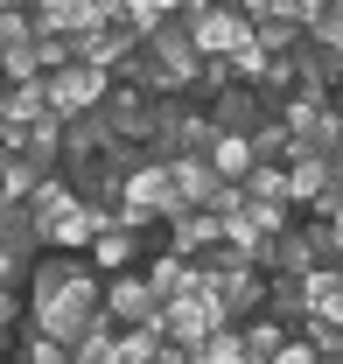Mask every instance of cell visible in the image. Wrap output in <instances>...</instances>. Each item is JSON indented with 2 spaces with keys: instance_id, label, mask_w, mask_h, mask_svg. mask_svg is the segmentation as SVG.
Listing matches in <instances>:
<instances>
[{
  "instance_id": "cell-1",
  "label": "cell",
  "mask_w": 343,
  "mask_h": 364,
  "mask_svg": "<svg viewBox=\"0 0 343 364\" xmlns=\"http://www.w3.org/2000/svg\"><path fill=\"white\" fill-rule=\"evenodd\" d=\"M49 112H63V119H78V112H98L120 77H105V70H91V63H70V70H49Z\"/></svg>"
},
{
  "instance_id": "cell-2",
  "label": "cell",
  "mask_w": 343,
  "mask_h": 364,
  "mask_svg": "<svg viewBox=\"0 0 343 364\" xmlns=\"http://www.w3.org/2000/svg\"><path fill=\"white\" fill-rule=\"evenodd\" d=\"M224 245V218L217 210H175V218H162V252H182V259H204V252H217Z\"/></svg>"
},
{
  "instance_id": "cell-3",
  "label": "cell",
  "mask_w": 343,
  "mask_h": 364,
  "mask_svg": "<svg viewBox=\"0 0 343 364\" xmlns=\"http://www.w3.org/2000/svg\"><path fill=\"white\" fill-rule=\"evenodd\" d=\"M120 196H127L133 210H147V218H175L182 210V189H175V168L154 154L147 168H133L127 182H120Z\"/></svg>"
},
{
  "instance_id": "cell-4",
  "label": "cell",
  "mask_w": 343,
  "mask_h": 364,
  "mask_svg": "<svg viewBox=\"0 0 343 364\" xmlns=\"http://www.w3.org/2000/svg\"><path fill=\"white\" fill-rule=\"evenodd\" d=\"M295 77H301V91L343 98V49L315 43V36H301V49H295Z\"/></svg>"
},
{
  "instance_id": "cell-5",
  "label": "cell",
  "mask_w": 343,
  "mask_h": 364,
  "mask_svg": "<svg viewBox=\"0 0 343 364\" xmlns=\"http://www.w3.org/2000/svg\"><path fill=\"white\" fill-rule=\"evenodd\" d=\"M189 43H196V56H231L238 43H253V21L238 7H211L204 21H189Z\"/></svg>"
},
{
  "instance_id": "cell-6",
  "label": "cell",
  "mask_w": 343,
  "mask_h": 364,
  "mask_svg": "<svg viewBox=\"0 0 343 364\" xmlns=\"http://www.w3.org/2000/svg\"><path fill=\"white\" fill-rule=\"evenodd\" d=\"M217 309H224V322H253V316H266V273L231 267L224 280H217Z\"/></svg>"
},
{
  "instance_id": "cell-7",
  "label": "cell",
  "mask_w": 343,
  "mask_h": 364,
  "mask_svg": "<svg viewBox=\"0 0 343 364\" xmlns=\"http://www.w3.org/2000/svg\"><path fill=\"white\" fill-rule=\"evenodd\" d=\"M329 182H337V168H329L322 154H301L295 147V161H287V203H295V210H315V203L329 196Z\"/></svg>"
},
{
  "instance_id": "cell-8",
  "label": "cell",
  "mask_w": 343,
  "mask_h": 364,
  "mask_svg": "<svg viewBox=\"0 0 343 364\" xmlns=\"http://www.w3.org/2000/svg\"><path fill=\"white\" fill-rule=\"evenodd\" d=\"M211 329H224V309H217L211 294H182V301H169V336H175V343H204Z\"/></svg>"
},
{
  "instance_id": "cell-9",
  "label": "cell",
  "mask_w": 343,
  "mask_h": 364,
  "mask_svg": "<svg viewBox=\"0 0 343 364\" xmlns=\"http://www.w3.org/2000/svg\"><path fill=\"white\" fill-rule=\"evenodd\" d=\"M211 119L224 127V134H253L259 119H266V98H259V85H231L211 98Z\"/></svg>"
},
{
  "instance_id": "cell-10",
  "label": "cell",
  "mask_w": 343,
  "mask_h": 364,
  "mask_svg": "<svg viewBox=\"0 0 343 364\" xmlns=\"http://www.w3.org/2000/svg\"><path fill=\"white\" fill-rule=\"evenodd\" d=\"M140 273H147V287H154L162 301H182V294H196V259H182V252H154Z\"/></svg>"
},
{
  "instance_id": "cell-11",
  "label": "cell",
  "mask_w": 343,
  "mask_h": 364,
  "mask_svg": "<svg viewBox=\"0 0 343 364\" xmlns=\"http://www.w3.org/2000/svg\"><path fill=\"white\" fill-rule=\"evenodd\" d=\"M85 259H91L98 273H127L133 259H140V231H127V225H105V231H98V245H91Z\"/></svg>"
},
{
  "instance_id": "cell-12",
  "label": "cell",
  "mask_w": 343,
  "mask_h": 364,
  "mask_svg": "<svg viewBox=\"0 0 343 364\" xmlns=\"http://www.w3.org/2000/svg\"><path fill=\"white\" fill-rule=\"evenodd\" d=\"M238 329H246V364H273L287 343H295V329L273 322V316H253V322H238Z\"/></svg>"
},
{
  "instance_id": "cell-13",
  "label": "cell",
  "mask_w": 343,
  "mask_h": 364,
  "mask_svg": "<svg viewBox=\"0 0 343 364\" xmlns=\"http://www.w3.org/2000/svg\"><path fill=\"white\" fill-rule=\"evenodd\" d=\"M43 182H49L43 161H28V154H0V196H7V203H28Z\"/></svg>"
},
{
  "instance_id": "cell-14",
  "label": "cell",
  "mask_w": 343,
  "mask_h": 364,
  "mask_svg": "<svg viewBox=\"0 0 343 364\" xmlns=\"http://www.w3.org/2000/svg\"><path fill=\"white\" fill-rule=\"evenodd\" d=\"M0 119H7V127H36V119H49V85H43V77H28V85H7Z\"/></svg>"
},
{
  "instance_id": "cell-15",
  "label": "cell",
  "mask_w": 343,
  "mask_h": 364,
  "mask_svg": "<svg viewBox=\"0 0 343 364\" xmlns=\"http://www.w3.org/2000/svg\"><path fill=\"white\" fill-rule=\"evenodd\" d=\"M78 203H85V196H78V189H70L63 176H49L43 189L28 196V210H36V225H43V238H49V225H63V218H70Z\"/></svg>"
},
{
  "instance_id": "cell-16",
  "label": "cell",
  "mask_w": 343,
  "mask_h": 364,
  "mask_svg": "<svg viewBox=\"0 0 343 364\" xmlns=\"http://www.w3.org/2000/svg\"><path fill=\"white\" fill-rule=\"evenodd\" d=\"M211 168L224 182H246L259 168V154H253V134H217V147H211Z\"/></svg>"
},
{
  "instance_id": "cell-17",
  "label": "cell",
  "mask_w": 343,
  "mask_h": 364,
  "mask_svg": "<svg viewBox=\"0 0 343 364\" xmlns=\"http://www.w3.org/2000/svg\"><path fill=\"white\" fill-rule=\"evenodd\" d=\"M21 154H28V161H43L49 176H56V168H63V112L36 119V127H28V140H21Z\"/></svg>"
},
{
  "instance_id": "cell-18",
  "label": "cell",
  "mask_w": 343,
  "mask_h": 364,
  "mask_svg": "<svg viewBox=\"0 0 343 364\" xmlns=\"http://www.w3.org/2000/svg\"><path fill=\"white\" fill-rule=\"evenodd\" d=\"M295 147H301V140H295V127H287L280 112H266V119L253 127V154H259V161H295Z\"/></svg>"
},
{
  "instance_id": "cell-19",
  "label": "cell",
  "mask_w": 343,
  "mask_h": 364,
  "mask_svg": "<svg viewBox=\"0 0 343 364\" xmlns=\"http://www.w3.org/2000/svg\"><path fill=\"white\" fill-rule=\"evenodd\" d=\"M162 329H120L112 336V364H162Z\"/></svg>"
},
{
  "instance_id": "cell-20",
  "label": "cell",
  "mask_w": 343,
  "mask_h": 364,
  "mask_svg": "<svg viewBox=\"0 0 343 364\" xmlns=\"http://www.w3.org/2000/svg\"><path fill=\"white\" fill-rule=\"evenodd\" d=\"M196 364H246V329H238V322L211 329V336L196 343Z\"/></svg>"
},
{
  "instance_id": "cell-21",
  "label": "cell",
  "mask_w": 343,
  "mask_h": 364,
  "mask_svg": "<svg viewBox=\"0 0 343 364\" xmlns=\"http://www.w3.org/2000/svg\"><path fill=\"white\" fill-rule=\"evenodd\" d=\"M246 196L253 203H287V161H259L246 176Z\"/></svg>"
},
{
  "instance_id": "cell-22",
  "label": "cell",
  "mask_w": 343,
  "mask_h": 364,
  "mask_svg": "<svg viewBox=\"0 0 343 364\" xmlns=\"http://www.w3.org/2000/svg\"><path fill=\"white\" fill-rule=\"evenodd\" d=\"M301 36H308L301 21H259V28H253V43L266 49V56H295V49H301Z\"/></svg>"
},
{
  "instance_id": "cell-23",
  "label": "cell",
  "mask_w": 343,
  "mask_h": 364,
  "mask_svg": "<svg viewBox=\"0 0 343 364\" xmlns=\"http://www.w3.org/2000/svg\"><path fill=\"white\" fill-rule=\"evenodd\" d=\"M0 77H7V85H28V77H43V56H36V43H7V49H0Z\"/></svg>"
},
{
  "instance_id": "cell-24",
  "label": "cell",
  "mask_w": 343,
  "mask_h": 364,
  "mask_svg": "<svg viewBox=\"0 0 343 364\" xmlns=\"http://www.w3.org/2000/svg\"><path fill=\"white\" fill-rule=\"evenodd\" d=\"M21 364H70V343H56V336H43V329H28Z\"/></svg>"
},
{
  "instance_id": "cell-25",
  "label": "cell",
  "mask_w": 343,
  "mask_h": 364,
  "mask_svg": "<svg viewBox=\"0 0 343 364\" xmlns=\"http://www.w3.org/2000/svg\"><path fill=\"white\" fill-rule=\"evenodd\" d=\"M308 36H315V43H329V49H343V0L329 7V14H315V21H308Z\"/></svg>"
},
{
  "instance_id": "cell-26",
  "label": "cell",
  "mask_w": 343,
  "mask_h": 364,
  "mask_svg": "<svg viewBox=\"0 0 343 364\" xmlns=\"http://www.w3.org/2000/svg\"><path fill=\"white\" fill-rule=\"evenodd\" d=\"M273 364H322V358H315V343H301V336H295V343H287Z\"/></svg>"
},
{
  "instance_id": "cell-27",
  "label": "cell",
  "mask_w": 343,
  "mask_h": 364,
  "mask_svg": "<svg viewBox=\"0 0 343 364\" xmlns=\"http://www.w3.org/2000/svg\"><path fill=\"white\" fill-rule=\"evenodd\" d=\"M14 322H21V316H7V309H0V343H7V336H14Z\"/></svg>"
},
{
  "instance_id": "cell-28",
  "label": "cell",
  "mask_w": 343,
  "mask_h": 364,
  "mask_svg": "<svg viewBox=\"0 0 343 364\" xmlns=\"http://www.w3.org/2000/svg\"><path fill=\"white\" fill-rule=\"evenodd\" d=\"M7 350H14V336H7V343H0V364H7Z\"/></svg>"
},
{
  "instance_id": "cell-29",
  "label": "cell",
  "mask_w": 343,
  "mask_h": 364,
  "mask_svg": "<svg viewBox=\"0 0 343 364\" xmlns=\"http://www.w3.org/2000/svg\"><path fill=\"white\" fill-rule=\"evenodd\" d=\"M7 7H14V0H0V14H7Z\"/></svg>"
},
{
  "instance_id": "cell-30",
  "label": "cell",
  "mask_w": 343,
  "mask_h": 364,
  "mask_svg": "<svg viewBox=\"0 0 343 364\" xmlns=\"http://www.w3.org/2000/svg\"><path fill=\"white\" fill-rule=\"evenodd\" d=\"M14 7H36V0H14Z\"/></svg>"
},
{
  "instance_id": "cell-31",
  "label": "cell",
  "mask_w": 343,
  "mask_h": 364,
  "mask_svg": "<svg viewBox=\"0 0 343 364\" xmlns=\"http://www.w3.org/2000/svg\"><path fill=\"white\" fill-rule=\"evenodd\" d=\"M329 364H343V358H329Z\"/></svg>"
}]
</instances>
